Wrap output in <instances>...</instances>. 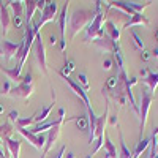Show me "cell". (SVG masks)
Returning a JSON list of instances; mask_svg holds the SVG:
<instances>
[{"mask_svg": "<svg viewBox=\"0 0 158 158\" xmlns=\"http://www.w3.org/2000/svg\"><path fill=\"white\" fill-rule=\"evenodd\" d=\"M95 18V10L92 8H77L73 11V15L68 18V30H70V40H74V36L89 27V24Z\"/></svg>", "mask_w": 158, "mask_h": 158, "instance_id": "obj_1", "label": "cell"}, {"mask_svg": "<svg viewBox=\"0 0 158 158\" xmlns=\"http://www.w3.org/2000/svg\"><path fill=\"white\" fill-rule=\"evenodd\" d=\"M101 5L103 2H95V18L89 24V27L84 30V41L90 43V41H95V40L103 38L104 35V29H103V21H104V15L101 11Z\"/></svg>", "mask_w": 158, "mask_h": 158, "instance_id": "obj_2", "label": "cell"}, {"mask_svg": "<svg viewBox=\"0 0 158 158\" xmlns=\"http://www.w3.org/2000/svg\"><path fill=\"white\" fill-rule=\"evenodd\" d=\"M108 8H117V10H122L123 15L131 18L136 13H142L147 6H150L153 2H125V0H117V2H104Z\"/></svg>", "mask_w": 158, "mask_h": 158, "instance_id": "obj_3", "label": "cell"}, {"mask_svg": "<svg viewBox=\"0 0 158 158\" xmlns=\"http://www.w3.org/2000/svg\"><path fill=\"white\" fill-rule=\"evenodd\" d=\"M33 90H35V82H33V76L32 73H27V74H24L22 76V81L15 85V87H11L10 90V97L11 98H24V100H27L32 94H33Z\"/></svg>", "mask_w": 158, "mask_h": 158, "instance_id": "obj_4", "label": "cell"}, {"mask_svg": "<svg viewBox=\"0 0 158 158\" xmlns=\"http://www.w3.org/2000/svg\"><path fill=\"white\" fill-rule=\"evenodd\" d=\"M152 92L142 89L141 92V103H139V141H142V135L146 130V123H147V115H149V109L152 104Z\"/></svg>", "mask_w": 158, "mask_h": 158, "instance_id": "obj_5", "label": "cell"}, {"mask_svg": "<svg viewBox=\"0 0 158 158\" xmlns=\"http://www.w3.org/2000/svg\"><path fill=\"white\" fill-rule=\"evenodd\" d=\"M59 2H54V0H46V6L44 10L40 13V19L36 22H33L35 25V30L40 33V29L43 27L46 22H51V21H56L59 18Z\"/></svg>", "mask_w": 158, "mask_h": 158, "instance_id": "obj_6", "label": "cell"}, {"mask_svg": "<svg viewBox=\"0 0 158 158\" xmlns=\"http://www.w3.org/2000/svg\"><path fill=\"white\" fill-rule=\"evenodd\" d=\"M65 120H67V118H65V109H63V108H60V109H59V118H57L56 125L48 131L46 146H44V149H43L41 158H46V155L51 152V149H52V147H54V144H56V141H57V138H59V135H60V128H62V125H63V122H65Z\"/></svg>", "mask_w": 158, "mask_h": 158, "instance_id": "obj_7", "label": "cell"}, {"mask_svg": "<svg viewBox=\"0 0 158 158\" xmlns=\"http://www.w3.org/2000/svg\"><path fill=\"white\" fill-rule=\"evenodd\" d=\"M33 56H35V60H36V63H38L40 70H41V71L48 76L46 49H44V43H43L41 33H36V36H35V41H33Z\"/></svg>", "mask_w": 158, "mask_h": 158, "instance_id": "obj_8", "label": "cell"}, {"mask_svg": "<svg viewBox=\"0 0 158 158\" xmlns=\"http://www.w3.org/2000/svg\"><path fill=\"white\" fill-rule=\"evenodd\" d=\"M68 8H70V2H65L60 8L59 13V33H60V51L65 52L67 49V22H68Z\"/></svg>", "mask_w": 158, "mask_h": 158, "instance_id": "obj_9", "label": "cell"}, {"mask_svg": "<svg viewBox=\"0 0 158 158\" xmlns=\"http://www.w3.org/2000/svg\"><path fill=\"white\" fill-rule=\"evenodd\" d=\"M0 51H2V56L3 59L8 62L11 59H21L22 56V41L21 43H13L8 41V40H3L2 44H0Z\"/></svg>", "mask_w": 158, "mask_h": 158, "instance_id": "obj_10", "label": "cell"}, {"mask_svg": "<svg viewBox=\"0 0 158 158\" xmlns=\"http://www.w3.org/2000/svg\"><path fill=\"white\" fill-rule=\"evenodd\" d=\"M63 81L67 82L68 85H70V89L74 92V94L81 98V101L84 103V108L87 109V111H90V109H94L92 108V104H90V100H89V94H87V90H84L81 85H79L74 79H71L70 76H67V77H63Z\"/></svg>", "mask_w": 158, "mask_h": 158, "instance_id": "obj_11", "label": "cell"}, {"mask_svg": "<svg viewBox=\"0 0 158 158\" xmlns=\"http://www.w3.org/2000/svg\"><path fill=\"white\" fill-rule=\"evenodd\" d=\"M8 8H11V11H13V25L16 29H19L24 22V11H25L24 2L13 0V2H8Z\"/></svg>", "mask_w": 158, "mask_h": 158, "instance_id": "obj_12", "label": "cell"}, {"mask_svg": "<svg viewBox=\"0 0 158 158\" xmlns=\"http://www.w3.org/2000/svg\"><path fill=\"white\" fill-rule=\"evenodd\" d=\"M94 43H95L100 49L106 51V52H111V54H115V52L122 51V49H120V44H118V41H114V40H111L108 35H104V36L100 38V40H95Z\"/></svg>", "mask_w": 158, "mask_h": 158, "instance_id": "obj_13", "label": "cell"}, {"mask_svg": "<svg viewBox=\"0 0 158 158\" xmlns=\"http://www.w3.org/2000/svg\"><path fill=\"white\" fill-rule=\"evenodd\" d=\"M11 24H13V19L10 16V11H8V2H0V25H2L3 36L8 33Z\"/></svg>", "mask_w": 158, "mask_h": 158, "instance_id": "obj_14", "label": "cell"}, {"mask_svg": "<svg viewBox=\"0 0 158 158\" xmlns=\"http://www.w3.org/2000/svg\"><path fill=\"white\" fill-rule=\"evenodd\" d=\"M52 90V101L48 104L46 108H43L41 111H38L36 114H33V118H35V123H43L46 118L49 117L52 108H54V104H56V94H54V89H51Z\"/></svg>", "mask_w": 158, "mask_h": 158, "instance_id": "obj_15", "label": "cell"}, {"mask_svg": "<svg viewBox=\"0 0 158 158\" xmlns=\"http://www.w3.org/2000/svg\"><path fill=\"white\" fill-rule=\"evenodd\" d=\"M0 71H2L3 74H6L8 81L10 82H21L22 81V76H21V71H22V67H19V65H16V67L13 68H5V67H0Z\"/></svg>", "mask_w": 158, "mask_h": 158, "instance_id": "obj_16", "label": "cell"}, {"mask_svg": "<svg viewBox=\"0 0 158 158\" xmlns=\"http://www.w3.org/2000/svg\"><path fill=\"white\" fill-rule=\"evenodd\" d=\"M135 25H149L147 16H144V13H136V15H133V16H131V18L123 24V29L131 30Z\"/></svg>", "mask_w": 158, "mask_h": 158, "instance_id": "obj_17", "label": "cell"}, {"mask_svg": "<svg viewBox=\"0 0 158 158\" xmlns=\"http://www.w3.org/2000/svg\"><path fill=\"white\" fill-rule=\"evenodd\" d=\"M5 142V150L10 152L11 158H19V152H21V141L16 138H8L3 141Z\"/></svg>", "mask_w": 158, "mask_h": 158, "instance_id": "obj_18", "label": "cell"}, {"mask_svg": "<svg viewBox=\"0 0 158 158\" xmlns=\"http://www.w3.org/2000/svg\"><path fill=\"white\" fill-rule=\"evenodd\" d=\"M24 5H25L24 21H25V25H29L33 22V15L36 11V0H27V2H24Z\"/></svg>", "mask_w": 158, "mask_h": 158, "instance_id": "obj_19", "label": "cell"}, {"mask_svg": "<svg viewBox=\"0 0 158 158\" xmlns=\"http://www.w3.org/2000/svg\"><path fill=\"white\" fill-rule=\"evenodd\" d=\"M103 147H104V158H117L118 153H117V149L114 146V142L111 141V138L108 136V133H104V144H103Z\"/></svg>", "mask_w": 158, "mask_h": 158, "instance_id": "obj_20", "label": "cell"}, {"mask_svg": "<svg viewBox=\"0 0 158 158\" xmlns=\"http://www.w3.org/2000/svg\"><path fill=\"white\" fill-rule=\"evenodd\" d=\"M104 29H106V35H108L111 40H114V41H118V40H120L122 30L118 29L112 21H106V24H104Z\"/></svg>", "mask_w": 158, "mask_h": 158, "instance_id": "obj_21", "label": "cell"}, {"mask_svg": "<svg viewBox=\"0 0 158 158\" xmlns=\"http://www.w3.org/2000/svg\"><path fill=\"white\" fill-rule=\"evenodd\" d=\"M142 82L147 84L149 92H155V89L158 87V71H150L146 77H142Z\"/></svg>", "mask_w": 158, "mask_h": 158, "instance_id": "obj_22", "label": "cell"}, {"mask_svg": "<svg viewBox=\"0 0 158 158\" xmlns=\"http://www.w3.org/2000/svg\"><path fill=\"white\" fill-rule=\"evenodd\" d=\"M13 133H15V125L13 123H10L8 120L5 123H0V139L2 141L13 138Z\"/></svg>", "mask_w": 158, "mask_h": 158, "instance_id": "obj_23", "label": "cell"}, {"mask_svg": "<svg viewBox=\"0 0 158 158\" xmlns=\"http://www.w3.org/2000/svg\"><path fill=\"white\" fill-rule=\"evenodd\" d=\"M118 139H120V152H118V156L117 158H133V152L127 147L125 139H123V133H122L120 130H118Z\"/></svg>", "mask_w": 158, "mask_h": 158, "instance_id": "obj_24", "label": "cell"}, {"mask_svg": "<svg viewBox=\"0 0 158 158\" xmlns=\"http://www.w3.org/2000/svg\"><path fill=\"white\" fill-rule=\"evenodd\" d=\"M67 120H73V122H76V127L79 128V130H82V131H85V130H89V118L85 117V115H76V117H71V118H67Z\"/></svg>", "mask_w": 158, "mask_h": 158, "instance_id": "obj_25", "label": "cell"}, {"mask_svg": "<svg viewBox=\"0 0 158 158\" xmlns=\"http://www.w3.org/2000/svg\"><path fill=\"white\" fill-rule=\"evenodd\" d=\"M79 85H81L84 90H89L90 84H89V79H87V74L85 73H77V81H76Z\"/></svg>", "mask_w": 158, "mask_h": 158, "instance_id": "obj_26", "label": "cell"}, {"mask_svg": "<svg viewBox=\"0 0 158 158\" xmlns=\"http://www.w3.org/2000/svg\"><path fill=\"white\" fill-rule=\"evenodd\" d=\"M117 82H118V77H117V74L109 76V77H108V81H106V92H112V90L117 87Z\"/></svg>", "mask_w": 158, "mask_h": 158, "instance_id": "obj_27", "label": "cell"}, {"mask_svg": "<svg viewBox=\"0 0 158 158\" xmlns=\"http://www.w3.org/2000/svg\"><path fill=\"white\" fill-rule=\"evenodd\" d=\"M130 35H131V38H133V43H135V46L138 48V49H144V41H142V38L135 32V30H130Z\"/></svg>", "mask_w": 158, "mask_h": 158, "instance_id": "obj_28", "label": "cell"}, {"mask_svg": "<svg viewBox=\"0 0 158 158\" xmlns=\"http://www.w3.org/2000/svg\"><path fill=\"white\" fill-rule=\"evenodd\" d=\"M18 120H19V112H18V111H11V112L8 114V122L13 123V125H16Z\"/></svg>", "mask_w": 158, "mask_h": 158, "instance_id": "obj_29", "label": "cell"}, {"mask_svg": "<svg viewBox=\"0 0 158 158\" xmlns=\"http://www.w3.org/2000/svg\"><path fill=\"white\" fill-rule=\"evenodd\" d=\"M10 90H11V84H10V81L6 79L5 84H3V89L0 90V94H2V95H8V94H10Z\"/></svg>", "mask_w": 158, "mask_h": 158, "instance_id": "obj_30", "label": "cell"}, {"mask_svg": "<svg viewBox=\"0 0 158 158\" xmlns=\"http://www.w3.org/2000/svg\"><path fill=\"white\" fill-rule=\"evenodd\" d=\"M44 6H46V0H36V10L40 13L44 10Z\"/></svg>", "mask_w": 158, "mask_h": 158, "instance_id": "obj_31", "label": "cell"}, {"mask_svg": "<svg viewBox=\"0 0 158 158\" xmlns=\"http://www.w3.org/2000/svg\"><path fill=\"white\" fill-rule=\"evenodd\" d=\"M111 67H112V59H106V60L103 62V68L104 70H109Z\"/></svg>", "mask_w": 158, "mask_h": 158, "instance_id": "obj_32", "label": "cell"}, {"mask_svg": "<svg viewBox=\"0 0 158 158\" xmlns=\"http://www.w3.org/2000/svg\"><path fill=\"white\" fill-rule=\"evenodd\" d=\"M109 123H111L112 127H117V114H112V115H111V118H109Z\"/></svg>", "mask_w": 158, "mask_h": 158, "instance_id": "obj_33", "label": "cell"}, {"mask_svg": "<svg viewBox=\"0 0 158 158\" xmlns=\"http://www.w3.org/2000/svg\"><path fill=\"white\" fill-rule=\"evenodd\" d=\"M63 153H65V146H62L59 149V152L56 153V158H63Z\"/></svg>", "mask_w": 158, "mask_h": 158, "instance_id": "obj_34", "label": "cell"}, {"mask_svg": "<svg viewBox=\"0 0 158 158\" xmlns=\"http://www.w3.org/2000/svg\"><path fill=\"white\" fill-rule=\"evenodd\" d=\"M149 59H150L149 52H147V51H144V52H142V60H149Z\"/></svg>", "mask_w": 158, "mask_h": 158, "instance_id": "obj_35", "label": "cell"}, {"mask_svg": "<svg viewBox=\"0 0 158 158\" xmlns=\"http://www.w3.org/2000/svg\"><path fill=\"white\" fill-rule=\"evenodd\" d=\"M56 43H57V36H56V35H51V44L54 46Z\"/></svg>", "mask_w": 158, "mask_h": 158, "instance_id": "obj_36", "label": "cell"}, {"mask_svg": "<svg viewBox=\"0 0 158 158\" xmlns=\"http://www.w3.org/2000/svg\"><path fill=\"white\" fill-rule=\"evenodd\" d=\"M149 73H150V71H149V70H146V68H144V70H141V74H142L144 77H146V76H147Z\"/></svg>", "mask_w": 158, "mask_h": 158, "instance_id": "obj_37", "label": "cell"}, {"mask_svg": "<svg viewBox=\"0 0 158 158\" xmlns=\"http://www.w3.org/2000/svg\"><path fill=\"white\" fill-rule=\"evenodd\" d=\"M0 158H5V152L2 150V147H0Z\"/></svg>", "mask_w": 158, "mask_h": 158, "instance_id": "obj_38", "label": "cell"}, {"mask_svg": "<svg viewBox=\"0 0 158 158\" xmlns=\"http://www.w3.org/2000/svg\"><path fill=\"white\" fill-rule=\"evenodd\" d=\"M67 158H74V153H73V152H68V155H67Z\"/></svg>", "mask_w": 158, "mask_h": 158, "instance_id": "obj_39", "label": "cell"}, {"mask_svg": "<svg viewBox=\"0 0 158 158\" xmlns=\"http://www.w3.org/2000/svg\"><path fill=\"white\" fill-rule=\"evenodd\" d=\"M5 112V109H3V106H2V104H0V114H3Z\"/></svg>", "mask_w": 158, "mask_h": 158, "instance_id": "obj_40", "label": "cell"}, {"mask_svg": "<svg viewBox=\"0 0 158 158\" xmlns=\"http://www.w3.org/2000/svg\"><path fill=\"white\" fill-rule=\"evenodd\" d=\"M156 156H158V138H156Z\"/></svg>", "mask_w": 158, "mask_h": 158, "instance_id": "obj_41", "label": "cell"}, {"mask_svg": "<svg viewBox=\"0 0 158 158\" xmlns=\"http://www.w3.org/2000/svg\"><path fill=\"white\" fill-rule=\"evenodd\" d=\"M85 158H94V156H92V155H90V153H89V155H87V156H85Z\"/></svg>", "mask_w": 158, "mask_h": 158, "instance_id": "obj_42", "label": "cell"}, {"mask_svg": "<svg viewBox=\"0 0 158 158\" xmlns=\"http://www.w3.org/2000/svg\"><path fill=\"white\" fill-rule=\"evenodd\" d=\"M0 54H2V51H0Z\"/></svg>", "mask_w": 158, "mask_h": 158, "instance_id": "obj_43", "label": "cell"}]
</instances>
